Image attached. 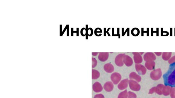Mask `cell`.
<instances>
[{
	"mask_svg": "<svg viewBox=\"0 0 175 98\" xmlns=\"http://www.w3.org/2000/svg\"><path fill=\"white\" fill-rule=\"evenodd\" d=\"M95 34L97 37H100L102 35V31L101 28H96L95 30Z\"/></svg>",
	"mask_w": 175,
	"mask_h": 98,
	"instance_id": "cell-17",
	"label": "cell"
},
{
	"mask_svg": "<svg viewBox=\"0 0 175 98\" xmlns=\"http://www.w3.org/2000/svg\"><path fill=\"white\" fill-rule=\"evenodd\" d=\"M155 65V62L154 61L146 62L145 66L147 69L151 70L154 69Z\"/></svg>",
	"mask_w": 175,
	"mask_h": 98,
	"instance_id": "cell-11",
	"label": "cell"
},
{
	"mask_svg": "<svg viewBox=\"0 0 175 98\" xmlns=\"http://www.w3.org/2000/svg\"><path fill=\"white\" fill-rule=\"evenodd\" d=\"M110 29H111V28H108V30H107H107H106V28H104V37L107 36V34H108V36H111L110 33H109V30H110Z\"/></svg>",
	"mask_w": 175,
	"mask_h": 98,
	"instance_id": "cell-20",
	"label": "cell"
},
{
	"mask_svg": "<svg viewBox=\"0 0 175 98\" xmlns=\"http://www.w3.org/2000/svg\"><path fill=\"white\" fill-rule=\"evenodd\" d=\"M86 29L87 30V35H86V39L88 40V37H91L94 34V31L92 28H88V25H86Z\"/></svg>",
	"mask_w": 175,
	"mask_h": 98,
	"instance_id": "cell-12",
	"label": "cell"
},
{
	"mask_svg": "<svg viewBox=\"0 0 175 98\" xmlns=\"http://www.w3.org/2000/svg\"><path fill=\"white\" fill-rule=\"evenodd\" d=\"M111 79L113 82L117 83L121 80V76L118 73H114L111 75Z\"/></svg>",
	"mask_w": 175,
	"mask_h": 98,
	"instance_id": "cell-8",
	"label": "cell"
},
{
	"mask_svg": "<svg viewBox=\"0 0 175 98\" xmlns=\"http://www.w3.org/2000/svg\"><path fill=\"white\" fill-rule=\"evenodd\" d=\"M100 74L98 71L96 69L92 70V78L93 79H96L100 76Z\"/></svg>",
	"mask_w": 175,
	"mask_h": 98,
	"instance_id": "cell-16",
	"label": "cell"
},
{
	"mask_svg": "<svg viewBox=\"0 0 175 98\" xmlns=\"http://www.w3.org/2000/svg\"><path fill=\"white\" fill-rule=\"evenodd\" d=\"M69 25L68 26L67 29V36H69Z\"/></svg>",
	"mask_w": 175,
	"mask_h": 98,
	"instance_id": "cell-25",
	"label": "cell"
},
{
	"mask_svg": "<svg viewBox=\"0 0 175 98\" xmlns=\"http://www.w3.org/2000/svg\"><path fill=\"white\" fill-rule=\"evenodd\" d=\"M165 85L175 87V63L171 64L169 68L163 76Z\"/></svg>",
	"mask_w": 175,
	"mask_h": 98,
	"instance_id": "cell-1",
	"label": "cell"
},
{
	"mask_svg": "<svg viewBox=\"0 0 175 98\" xmlns=\"http://www.w3.org/2000/svg\"><path fill=\"white\" fill-rule=\"evenodd\" d=\"M99 52H92V55H93V56H97V55L98 54V53H99Z\"/></svg>",
	"mask_w": 175,
	"mask_h": 98,
	"instance_id": "cell-28",
	"label": "cell"
},
{
	"mask_svg": "<svg viewBox=\"0 0 175 98\" xmlns=\"http://www.w3.org/2000/svg\"><path fill=\"white\" fill-rule=\"evenodd\" d=\"M117 35H118V38H119V39H120V34H119V28H117Z\"/></svg>",
	"mask_w": 175,
	"mask_h": 98,
	"instance_id": "cell-26",
	"label": "cell"
},
{
	"mask_svg": "<svg viewBox=\"0 0 175 98\" xmlns=\"http://www.w3.org/2000/svg\"><path fill=\"white\" fill-rule=\"evenodd\" d=\"M143 58L146 62L153 61L156 59V56L153 52H147L144 55Z\"/></svg>",
	"mask_w": 175,
	"mask_h": 98,
	"instance_id": "cell-3",
	"label": "cell"
},
{
	"mask_svg": "<svg viewBox=\"0 0 175 98\" xmlns=\"http://www.w3.org/2000/svg\"><path fill=\"white\" fill-rule=\"evenodd\" d=\"M62 25H60V36H61L62 33Z\"/></svg>",
	"mask_w": 175,
	"mask_h": 98,
	"instance_id": "cell-30",
	"label": "cell"
},
{
	"mask_svg": "<svg viewBox=\"0 0 175 98\" xmlns=\"http://www.w3.org/2000/svg\"><path fill=\"white\" fill-rule=\"evenodd\" d=\"M131 33L132 36L134 37H136L139 35L140 31L138 28H133L131 30Z\"/></svg>",
	"mask_w": 175,
	"mask_h": 98,
	"instance_id": "cell-15",
	"label": "cell"
},
{
	"mask_svg": "<svg viewBox=\"0 0 175 98\" xmlns=\"http://www.w3.org/2000/svg\"><path fill=\"white\" fill-rule=\"evenodd\" d=\"M124 28H122V36H124V35H126V33L128 32V34H130V33H129V31H130V28H127V29H126V31L125 32H124Z\"/></svg>",
	"mask_w": 175,
	"mask_h": 98,
	"instance_id": "cell-21",
	"label": "cell"
},
{
	"mask_svg": "<svg viewBox=\"0 0 175 98\" xmlns=\"http://www.w3.org/2000/svg\"><path fill=\"white\" fill-rule=\"evenodd\" d=\"M123 63L127 66H131L133 64V61L132 58L129 55L125 54L123 57Z\"/></svg>",
	"mask_w": 175,
	"mask_h": 98,
	"instance_id": "cell-4",
	"label": "cell"
},
{
	"mask_svg": "<svg viewBox=\"0 0 175 98\" xmlns=\"http://www.w3.org/2000/svg\"><path fill=\"white\" fill-rule=\"evenodd\" d=\"M68 25H67L66 26L65 28H64V30H63V32H62V33L61 36H63V35L64 34V32H65L66 30L67 29V27L68 26Z\"/></svg>",
	"mask_w": 175,
	"mask_h": 98,
	"instance_id": "cell-24",
	"label": "cell"
},
{
	"mask_svg": "<svg viewBox=\"0 0 175 98\" xmlns=\"http://www.w3.org/2000/svg\"><path fill=\"white\" fill-rule=\"evenodd\" d=\"M162 75V72L160 69H158L154 71L151 72L150 76L152 78H159Z\"/></svg>",
	"mask_w": 175,
	"mask_h": 98,
	"instance_id": "cell-9",
	"label": "cell"
},
{
	"mask_svg": "<svg viewBox=\"0 0 175 98\" xmlns=\"http://www.w3.org/2000/svg\"><path fill=\"white\" fill-rule=\"evenodd\" d=\"M169 63L170 64L173 63H175V55H174V56L172 57L169 60Z\"/></svg>",
	"mask_w": 175,
	"mask_h": 98,
	"instance_id": "cell-23",
	"label": "cell"
},
{
	"mask_svg": "<svg viewBox=\"0 0 175 98\" xmlns=\"http://www.w3.org/2000/svg\"><path fill=\"white\" fill-rule=\"evenodd\" d=\"M125 54L120 53L116 56L115 58V63L116 65L118 66H122L123 65V57Z\"/></svg>",
	"mask_w": 175,
	"mask_h": 98,
	"instance_id": "cell-2",
	"label": "cell"
},
{
	"mask_svg": "<svg viewBox=\"0 0 175 98\" xmlns=\"http://www.w3.org/2000/svg\"><path fill=\"white\" fill-rule=\"evenodd\" d=\"M114 28H112V36H115V34H114Z\"/></svg>",
	"mask_w": 175,
	"mask_h": 98,
	"instance_id": "cell-29",
	"label": "cell"
},
{
	"mask_svg": "<svg viewBox=\"0 0 175 98\" xmlns=\"http://www.w3.org/2000/svg\"><path fill=\"white\" fill-rule=\"evenodd\" d=\"M81 35L83 37H85L87 35V30L86 28H82L80 31Z\"/></svg>",
	"mask_w": 175,
	"mask_h": 98,
	"instance_id": "cell-18",
	"label": "cell"
},
{
	"mask_svg": "<svg viewBox=\"0 0 175 98\" xmlns=\"http://www.w3.org/2000/svg\"><path fill=\"white\" fill-rule=\"evenodd\" d=\"M154 53L156 55L158 56H160L162 54V53L161 52H155Z\"/></svg>",
	"mask_w": 175,
	"mask_h": 98,
	"instance_id": "cell-27",
	"label": "cell"
},
{
	"mask_svg": "<svg viewBox=\"0 0 175 98\" xmlns=\"http://www.w3.org/2000/svg\"><path fill=\"white\" fill-rule=\"evenodd\" d=\"M77 30L76 31H74L73 30L74 28H71V36H73V34L74 33H76L77 36H79V28H77Z\"/></svg>",
	"mask_w": 175,
	"mask_h": 98,
	"instance_id": "cell-22",
	"label": "cell"
},
{
	"mask_svg": "<svg viewBox=\"0 0 175 98\" xmlns=\"http://www.w3.org/2000/svg\"><path fill=\"white\" fill-rule=\"evenodd\" d=\"M105 71L108 73H111L114 71V68L113 65L111 63L106 64L104 67Z\"/></svg>",
	"mask_w": 175,
	"mask_h": 98,
	"instance_id": "cell-10",
	"label": "cell"
},
{
	"mask_svg": "<svg viewBox=\"0 0 175 98\" xmlns=\"http://www.w3.org/2000/svg\"><path fill=\"white\" fill-rule=\"evenodd\" d=\"M97 60L94 58H92V67L93 68L97 66Z\"/></svg>",
	"mask_w": 175,
	"mask_h": 98,
	"instance_id": "cell-19",
	"label": "cell"
},
{
	"mask_svg": "<svg viewBox=\"0 0 175 98\" xmlns=\"http://www.w3.org/2000/svg\"><path fill=\"white\" fill-rule=\"evenodd\" d=\"M139 53H140V54L141 55H142V54L144 53L143 52H139Z\"/></svg>",
	"mask_w": 175,
	"mask_h": 98,
	"instance_id": "cell-31",
	"label": "cell"
},
{
	"mask_svg": "<svg viewBox=\"0 0 175 98\" xmlns=\"http://www.w3.org/2000/svg\"><path fill=\"white\" fill-rule=\"evenodd\" d=\"M129 77L131 79H136L137 81L140 80L141 79V78L137 74L135 73V72H132L130 73V75H129Z\"/></svg>",
	"mask_w": 175,
	"mask_h": 98,
	"instance_id": "cell-13",
	"label": "cell"
},
{
	"mask_svg": "<svg viewBox=\"0 0 175 98\" xmlns=\"http://www.w3.org/2000/svg\"><path fill=\"white\" fill-rule=\"evenodd\" d=\"M172 53L171 52H163L162 53V58L164 60H169L171 58Z\"/></svg>",
	"mask_w": 175,
	"mask_h": 98,
	"instance_id": "cell-14",
	"label": "cell"
},
{
	"mask_svg": "<svg viewBox=\"0 0 175 98\" xmlns=\"http://www.w3.org/2000/svg\"><path fill=\"white\" fill-rule=\"evenodd\" d=\"M135 67L136 71L139 73V74L143 75L146 73V69L142 65L136 64L135 65Z\"/></svg>",
	"mask_w": 175,
	"mask_h": 98,
	"instance_id": "cell-6",
	"label": "cell"
},
{
	"mask_svg": "<svg viewBox=\"0 0 175 98\" xmlns=\"http://www.w3.org/2000/svg\"><path fill=\"white\" fill-rule=\"evenodd\" d=\"M133 59L134 62L137 64L141 63L143 61V58L139 52H133Z\"/></svg>",
	"mask_w": 175,
	"mask_h": 98,
	"instance_id": "cell-5",
	"label": "cell"
},
{
	"mask_svg": "<svg viewBox=\"0 0 175 98\" xmlns=\"http://www.w3.org/2000/svg\"><path fill=\"white\" fill-rule=\"evenodd\" d=\"M109 52H100L98 55V59L101 61L105 62L109 58Z\"/></svg>",
	"mask_w": 175,
	"mask_h": 98,
	"instance_id": "cell-7",
	"label": "cell"
}]
</instances>
